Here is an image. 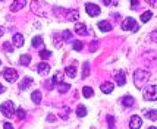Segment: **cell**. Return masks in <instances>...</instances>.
I'll list each match as a JSON object with an SVG mask.
<instances>
[{
	"label": "cell",
	"mask_w": 157,
	"mask_h": 129,
	"mask_svg": "<svg viewBox=\"0 0 157 129\" xmlns=\"http://www.w3.org/2000/svg\"><path fill=\"white\" fill-rule=\"evenodd\" d=\"M143 95H144V98H145V100H148V101H156V97H157L156 85L145 87V89L143 91Z\"/></svg>",
	"instance_id": "obj_3"
},
{
	"label": "cell",
	"mask_w": 157,
	"mask_h": 129,
	"mask_svg": "<svg viewBox=\"0 0 157 129\" xmlns=\"http://www.w3.org/2000/svg\"><path fill=\"white\" fill-rule=\"evenodd\" d=\"M2 93H5V87H3V85L0 84V94H2Z\"/></svg>",
	"instance_id": "obj_41"
},
{
	"label": "cell",
	"mask_w": 157,
	"mask_h": 129,
	"mask_svg": "<svg viewBox=\"0 0 157 129\" xmlns=\"http://www.w3.org/2000/svg\"><path fill=\"white\" fill-rule=\"evenodd\" d=\"M116 82H117V85H125V82H126V78H125V72H117L116 74Z\"/></svg>",
	"instance_id": "obj_17"
},
{
	"label": "cell",
	"mask_w": 157,
	"mask_h": 129,
	"mask_svg": "<svg viewBox=\"0 0 157 129\" xmlns=\"http://www.w3.org/2000/svg\"><path fill=\"white\" fill-rule=\"evenodd\" d=\"M69 88H71V85H69V84H63V82H62L60 87H59V93H60V94H63V93H68Z\"/></svg>",
	"instance_id": "obj_28"
},
{
	"label": "cell",
	"mask_w": 157,
	"mask_h": 129,
	"mask_svg": "<svg viewBox=\"0 0 157 129\" xmlns=\"http://www.w3.org/2000/svg\"><path fill=\"white\" fill-rule=\"evenodd\" d=\"M12 43H13L15 47H22L24 46V37H22V34H13Z\"/></svg>",
	"instance_id": "obj_10"
},
{
	"label": "cell",
	"mask_w": 157,
	"mask_h": 129,
	"mask_svg": "<svg viewBox=\"0 0 157 129\" xmlns=\"http://www.w3.org/2000/svg\"><path fill=\"white\" fill-rule=\"evenodd\" d=\"M97 44H98V41H94V43L91 44V47H90V50H91V51H94V50H96V47H97Z\"/></svg>",
	"instance_id": "obj_36"
},
{
	"label": "cell",
	"mask_w": 157,
	"mask_h": 129,
	"mask_svg": "<svg viewBox=\"0 0 157 129\" xmlns=\"http://www.w3.org/2000/svg\"><path fill=\"white\" fill-rule=\"evenodd\" d=\"M76 115L79 116V117H84V116L87 115V107H85V106H82V104H79V106H78V109H76Z\"/></svg>",
	"instance_id": "obj_25"
},
{
	"label": "cell",
	"mask_w": 157,
	"mask_h": 129,
	"mask_svg": "<svg viewBox=\"0 0 157 129\" xmlns=\"http://www.w3.org/2000/svg\"><path fill=\"white\" fill-rule=\"evenodd\" d=\"M148 129H157V128H156V126H150V128H148Z\"/></svg>",
	"instance_id": "obj_42"
},
{
	"label": "cell",
	"mask_w": 157,
	"mask_h": 129,
	"mask_svg": "<svg viewBox=\"0 0 157 129\" xmlns=\"http://www.w3.org/2000/svg\"><path fill=\"white\" fill-rule=\"evenodd\" d=\"M141 125H143V120H141V117L137 115H134L131 117L129 120V128L131 129H140L141 128Z\"/></svg>",
	"instance_id": "obj_7"
},
{
	"label": "cell",
	"mask_w": 157,
	"mask_h": 129,
	"mask_svg": "<svg viewBox=\"0 0 157 129\" xmlns=\"http://www.w3.org/2000/svg\"><path fill=\"white\" fill-rule=\"evenodd\" d=\"M0 65H2V60H0Z\"/></svg>",
	"instance_id": "obj_43"
},
{
	"label": "cell",
	"mask_w": 157,
	"mask_h": 129,
	"mask_svg": "<svg viewBox=\"0 0 157 129\" xmlns=\"http://www.w3.org/2000/svg\"><path fill=\"white\" fill-rule=\"evenodd\" d=\"M41 97H43V95H41L40 91H34V93L31 94V100H33L35 104H40V103H41Z\"/></svg>",
	"instance_id": "obj_22"
},
{
	"label": "cell",
	"mask_w": 157,
	"mask_h": 129,
	"mask_svg": "<svg viewBox=\"0 0 157 129\" xmlns=\"http://www.w3.org/2000/svg\"><path fill=\"white\" fill-rule=\"evenodd\" d=\"M44 46V43H43V38L41 37H34L33 38V47L34 48H40Z\"/></svg>",
	"instance_id": "obj_21"
},
{
	"label": "cell",
	"mask_w": 157,
	"mask_h": 129,
	"mask_svg": "<svg viewBox=\"0 0 157 129\" xmlns=\"http://www.w3.org/2000/svg\"><path fill=\"white\" fill-rule=\"evenodd\" d=\"M2 75H3V78H5L7 82H15L18 79V72H16V69H13V68H6Z\"/></svg>",
	"instance_id": "obj_5"
},
{
	"label": "cell",
	"mask_w": 157,
	"mask_h": 129,
	"mask_svg": "<svg viewBox=\"0 0 157 129\" xmlns=\"http://www.w3.org/2000/svg\"><path fill=\"white\" fill-rule=\"evenodd\" d=\"M82 95H84L85 98H90V97L94 95V91H93L91 87H84V88H82Z\"/></svg>",
	"instance_id": "obj_23"
},
{
	"label": "cell",
	"mask_w": 157,
	"mask_h": 129,
	"mask_svg": "<svg viewBox=\"0 0 157 129\" xmlns=\"http://www.w3.org/2000/svg\"><path fill=\"white\" fill-rule=\"evenodd\" d=\"M75 32L79 35H88V29L84 24H76L75 25Z\"/></svg>",
	"instance_id": "obj_11"
},
{
	"label": "cell",
	"mask_w": 157,
	"mask_h": 129,
	"mask_svg": "<svg viewBox=\"0 0 157 129\" xmlns=\"http://www.w3.org/2000/svg\"><path fill=\"white\" fill-rule=\"evenodd\" d=\"M3 34H5V28H3V27H0V37H2Z\"/></svg>",
	"instance_id": "obj_40"
},
{
	"label": "cell",
	"mask_w": 157,
	"mask_h": 129,
	"mask_svg": "<svg viewBox=\"0 0 157 129\" xmlns=\"http://www.w3.org/2000/svg\"><path fill=\"white\" fill-rule=\"evenodd\" d=\"M25 116H27V113L24 112V109H18V117H19L21 120H22V119H25Z\"/></svg>",
	"instance_id": "obj_34"
},
{
	"label": "cell",
	"mask_w": 157,
	"mask_h": 129,
	"mask_svg": "<svg viewBox=\"0 0 157 129\" xmlns=\"http://www.w3.org/2000/svg\"><path fill=\"white\" fill-rule=\"evenodd\" d=\"M134 97H131V95H125V97H122V104L125 106V107H132L134 106Z\"/></svg>",
	"instance_id": "obj_14"
},
{
	"label": "cell",
	"mask_w": 157,
	"mask_h": 129,
	"mask_svg": "<svg viewBox=\"0 0 157 129\" xmlns=\"http://www.w3.org/2000/svg\"><path fill=\"white\" fill-rule=\"evenodd\" d=\"M65 74H66V76H69V78H75V75H76V66H75V65L66 66V68H65Z\"/></svg>",
	"instance_id": "obj_13"
},
{
	"label": "cell",
	"mask_w": 157,
	"mask_h": 129,
	"mask_svg": "<svg viewBox=\"0 0 157 129\" xmlns=\"http://www.w3.org/2000/svg\"><path fill=\"white\" fill-rule=\"evenodd\" d=\"M131 5H132V9H134V7L137 9L138 7V0H131Z\"/></svg>",
	"instance_id": "obj_37"
},
{
	"label": "cell",
	"mask_w": 157,
	"mask_h": 129,
	"mask_svg": "<svg viewBox=\"0 0 157 129\" xmlns=\"http://www.w3.org/2000/svg\"><path fill=\"white\" fill-rule=\"evenodd\" d=\"M151 40L156 41V31H153V32H151Z\"/></svg>",
	"instance_id": "obj_39"
},
{
	"label": "cell",
	"mask_w": 157,
	"mask_h": 129,
	"mask_svg": "<svg viewBox=\"0 0 157 129\" xmlns=\"http://www.w3.org/2000/svg\"><path fill=\"white\" fill-rule=\"evenodd\" d=\"M0 2H2V0H0Z\"/></svg>",
	"instance_id": "obj_44"
},
{
	"label": "cell",
	"mask_w": 157,
	"mask_h": 129,
	"mask_svg": "<svg viewBox=\"0 0 157 129\" xmlns=\"http://www.w3.org/2000/svg\"><path fill=\"white\" fill-rule=\"evenodd\" d=\"M107 122H109L110 129H115V117L113 116H107Z\"/></svg>",
	"instance_id": "obj_33"
},
{
	"label": "cell",
	"mask_w": 157,
	"mask_h": 129,
	"mask_svg": "<svg viewBox=\"0 0 157 129\" xmlns=\"http://www.w3.org/2000/svg\"><path fill=\"white\" fill-rule=\"evenodd\" d=\"M145 119H150L153 122H156L157 120V110H148V112H145Z\"/></svg>",
	"instance_id": "obj_19"
},
{
	"label": "cell",
	"mask_w": 157,
	"mask_h": 129,
	"mask_svg": "<svg viewBox=\"0 0 157 129\" xmlns=\"http://www.w3.org/2000/svg\"><path fill=\"white\" fill-rule=\"evenodd\" d=\"M33 82H34L33 81V78H28V76L27 78H24V81L19 84V89H22V91H24V89H27L29 85H33Z\"/></svg>",
	"instance_id": "obj_15"
},
{
	"label": "cell",
	"mask_w": 157,
	"mask_h": 129,
	"mask_svg": "<svg viewBox=\"0 0 157 129\" xmlns=\"http://www.w3.org/2000/svg\"><path fill=\"white\" fill-rule=\"evenodd\" d=\"M50 56H52V53H50L48 50H41V51H40V57H41V59H48Z\"/></svg>",
	"instance_id": "obj_31"
},
{
	"label": "cell",
	"mask_w": 157,
	"mask_h": 129,
	"mask_svg": "<svg viewBox=\"0 0 157 129\" xmlns=\"http://www.w3.org/2000/svg\"><path fill=\"white\" fill-rule=\"evenodd\" d=\"M3 128H5V129H13V126H12V123L5 122V123H3Z\"/></svg>",
	"instance_id": "obj_35"
},
{
	"label": "cell",
	"mask_w": 157,
	"mask_h": 129,
	"mask_svg": "<svg viewBox=\"0 0 157 129\" xmlns=\"http://www.w3.org/2000/svg\"><path fill=\"white\" fill-rule=\"evenodd\" d=\"M98 29H101L103 32H107V31L112 29V24L109 21H100L98 22Z\"/></svg>",
	"instance_id": "obj_12"
},
{
	"label": "cell",
	"mask_w": 157,
	"mask_h": 129,
	"mask_svg": "<svg viewBox=\"0 0 157 129\" xmlns=\"http://www.w3.org/2000/svg\"><path fill=\"white\" fill-rule=\"evenodd\" d=\"M121 27H122V29H125V31H134V32L140 29V28H138V24L132 19V18H126V19L122 22Z\"/></svg>",
	"instance_id": "obj_4"
},
{
	"label": "cell",
	"mask_w": 157,
	"mask_h": 129,
	"mask_svg": "<svg viewBox=\"0 0 157 129\" xmlns=\"http://www.w3.org/2000/svg\"><path fill=\"white\" fill-rule=\"evenodd\" d=\"M145 2H147L150 6H154V5H156V0H145Z\"/></svg>",
	"instance_id": "obj_38"
},
{
	"label": "cell",
	"mask_w": 157,
	"mask_h": 129,
	"mask_svg": "<svg viewBox=\"0 0 157 129\" xmlns=\"http://www.w3.org/2000/svg\"><path fill=\"white\" fill-rule=\"evenodd\" d=\"M25 5H27V0H15L13 3H12V6H10V10H12V12H16V10L22 9Z\"/></svg>",
	"instance_id": "obj_9"
},
{
	"label": "cell",
	"mask_w": 157,
	"mask_h": 129,
	"mask_svg": "<svg viewBox=\"0 0 157 129\" xmlns=\"http://www.w3.org/2000/svg\"><path fill=\"white\" fill-rule=\"evenodd\" d=\"M37 72H38L40 75H47L48 72H50V65L46 63V62L38 63V66H37Z\"/></svg>",
	"instance_id": "obj_8"
},
{
	"label": "cell",
	"mask_w": 157,
	"mask_h": 129,
	"mask_svg": "<svg viewBox=\"0 0 157 129\" xmlns=\"http://www.w3.org/2000/svg\"><path fill=\"white\" fill-rule=\"evenodd\" d=\"M31 62V56L29 55H22L19 59V65H22V66H28V63Z\"/></svg>",
	"instance_id": "obj_24"
},
{
	"label": "cell",
	"mask_w": 157,
	"mask_h": 129,
	"mask_svg": "<svg viewBox=\"0 0 157 129\" xmlns=\"http://www.w3.org/2000/svg\"><path fill=\"white\" fill-rule=\"evenodd\" d=\"M151 16H153V12L147 10V12H144V13L141 15V21H143V22H148V21L151 19Z\"/></svg>",
	"instance_id": "obj_26"
},
{
	"label": "cell",
	"mask_w": 157,
	"mask_h": 129,
	"mask_svg": "<svg viewBox=\"0 0 157 129\" xmlns=\"http://www.w3.org/2000/svg\"><path fill=\"white\" fill-rule=\"evenodd\" d=\"M3 47H5V50H6L7 53H13V46H12V44H10V43H5V46H3Z\"/></svg>",
	"instance_id": "obj_32"
},
{
	"label": "cell",
	"mask_w": 157,
	"mask_h": 129,
	"mask_svg": "<svg viewBox=\"0 0 157 129\" xmlns=\"http://www.w3.org/2000/svg\"><path fill=\"white\" fill-rule=\"evenodd\" d=\"M0 110H2L3 116H6V117H13V115H15V113H13V112H15V106H13V103L10 101V100L2 103Z\"/></svg>",
	"instance_id": "obj_2"
},
{
	"label": "cell",
	"mask_w": 157,
	"mask_h": 129,
	"mask_svg": "<svg viewBox=\"0 0 157 129\" xmlns=\"http://www.w3.org/2000/svg\"><path fill=\"white\" fill-rule=\"evenodd\" d=\"M112 91H113V84H112V82H104V84H101V93L110 94Z\"/></svg>",
	"instance_id": "obj_16"
},
{
	"label": "cell",
	"mask_w": 157,
	"mask_h": 129,
	"mask_svg": "<svg viewBox=\"0 0 157 129\" xmlns=\"http://www.w3.org/2000/svg\"><path fill=\"white\" fill-rule=\"evenodd\" d=\"M82 48H84V44H82L81 41H75V43H74V50H76V51H81Z\"/></svg>",
	"instance_id": "obj_30"
},
{
	"label": "cell",
	"mask_w": 157,
	"mask_h": 129,
	"mask_svg": "<svg viewBox=\"0 0 157 129\" xmlns=\"http://www.w3.org/2000/svg\"><path fill=\"white\" fill-rule=\"evenodd\" d=\"M148 79H150V72H148V70L137 69V70L134 72V84H135L137 88L141 89L144 85L148 82Z\"/></svg>",
	"instance_id": "obj_1"
},
{
	"label": "cell",
	"mask_w": 157,
	"mask_h": 129,
	"mask_svg": "<svg viewBox=\"0 0 157 129\" xmlns=\"http://www.w3.org/2000/svg\"><path fill=\"white\" fill-rule=\"evenodd\" d=\"M62 82H63V74L57 72V74L53 76V79H52V84H53V85H60Z\"/></svg>",
	"instance_id": "obj_18"
},
{
	"label": "cell",
	"mask_w": 157,
	"mask_h": 129,
	"mask_svg": "<svg viewBox=\"0 0 157 129\" xmlns=\"http://www.w3.org/2000/svg\"><path fill=\"white\" fill-rule=\"evenodd\" d=\"M60 35H62V40L66 41V43H71V41H74V35H72V32H71V31H63Z\"/></svg>",
	"instance_id": "obj_20"
},
{
	"label": "cell",
	"mask_w": 157,
	"mask_h": 129,
	"mask_svg": "<svg viewBox=\"0 0 157 129\" xmlns=\"http://www.w3.org/2000/svg\"><path fill=\"white\" fill-rule=\"evenodd\" d=\"M90 75V63H84V69H82V78H87Z\"/></svg>",
	"instance_id": "obj_27"
},
{
	"label": "cell",
	"mask_w": 157,
	"mask_h": 129,
	"mask_svg": "<svg viewBox=\"0 0 157 129\" xmlns=\"http://www.w3.org/2000/svg\"><path fill=\"white\" fill-rule=\"evenodd\" d=\"M85 10H87V13H88L91 18L100 15V7L97 6V5H94V3H87V5H85Z\"/></svg>",
	"instance_id": "obj_6"
},
{
	"label": "cell",
	"mask_w": 157,
	"mask_h": 129,
	"mask_svg": "<svg viewBox=\"0 0 157 129\" xmlns=\"http://www.w3.org/2000/svg\"><path fill=\"white\" fill-rule=\"evenodd\" d=\"M103 3L106 5V6H112V7H115L117 6V0H103Z\"/></svg>",
	"instance_id": "obj_29"
}]
</instances>
